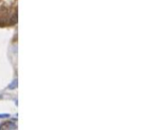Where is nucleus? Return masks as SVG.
<instances>
[{"label":"nucleus","mask_w":148,"mask_h":130,"mask_svg":"<svg viewBox=\"0 0 148 130\" xmlns=\"http://www.w3.org/2000/svg\"><path fill=\"white\" fill-rule=\"evenodd\" d=\"M16 22V0H0V26Z\"/></svg>","instance_id":"obj_1"}]
</instances>
